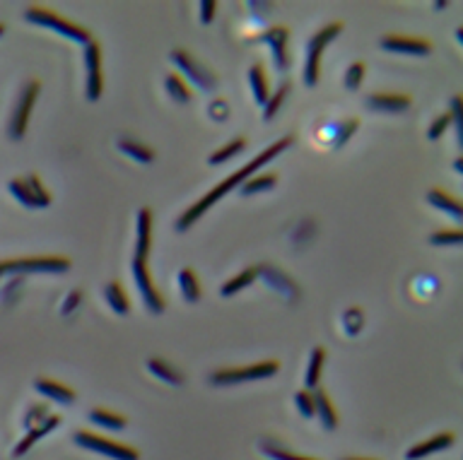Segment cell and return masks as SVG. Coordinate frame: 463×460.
Listing matches in <instances>:
<instances>
[{
	"instance_id": "obj_1",
	"label": "cell",
	"mask_w": 463,
	"mask_h": 460,
	"mask_svg": "<svg viewBox=\"0 0 463 460\" xmlns=\"http://www.w3.org/2000/svg\"><path fill=\"white\" fill-rule=\"evenodd\" d=\"M290 145H292V138H283V140L273 142V145L265 147L263 152L258 154V157H253L249 164H244V167L234 171L232 176H227V179L222 181V184H217L212 191H207V193L200 198V200L196 202V205H191L189 210H184V215L177 219V229H179V232H186V229L193 227L196 219H200V215H203L205 210H210V207L215 205V202L220 200L222 195H227V193H230V191H234V188H242V184H244V181L251 179L253 171H258L260 167H265V164H268L270 159H275L280 152H285V149L290 147Z\"/></svg>"
},
{
	"instance_id": "obj_2",
	"label": "cell",
	"mask_w": 463,
	"mask_h": 460,
	"mask_svg": "<svg viewBox=\"0 0 463 460\" xmlns=\"http://www.w3.org/2000/svg\"><path fill=\"white\" fill-rule=\"evenodd\" d=\"M24 20L29 24H39V27H46V29H51V31H58L61 36L75 41V44L87 46L89 41H92V34H89L84 27L68 22V20L58 17V15H53L44 8H36V5H29V8L24 10Z\"/></svg>"
},
{
	"instance_id": "obj_3",
	"label": "cell",
	"mask_w": 463,
	"mask_h": 460,
	"mask_svg": "<svg viewBox=\"0 0 463 460\" xmlns=\"http://www.w3.org/2000/svg\"><path fill=\"white\" fill-rule=\"evenodd\" d=\"M71 270V260L63 255H36V258H13L0 263V275H29V272H41V275H61Z\"/></svg>"
},
{
	"instance_id": "obj_4",
	"label": "cell",
	"mask_w": 463,
	"mask_h": 460,
	"mask_svg": "<svg viewBox=\"0 0 463 460\" xmlns=\"http://www.w3.org/2000/svg\"><path fill=\"white\" fill-rule=\"evenodd\" d=\"M343 31V24L340 22H331L323 29H318L311 39L307 41V61H304V84L307 87H314L318 82V73H321V53L328 44L335 39V36Z\"/></svg>"
},
{
	"instance_id": "obj_5",
	"label": "cell",
	"mask_w": 463,
	"mask_h": 460,
	"mask_svg": "<svg viewBox=\"0 0 463 460\" xmlns=\"http://www.w3.org/2000/svg\"><path fill=\"white\" fill-rule=\"evenodd\" d=\"M278 369H280L278 362H258V364L242 366V369H220V371H212L210 376H207V381H210L212 386H237V383L270 378L278 373Z\"/></svg>"
},
{
	"instance_id": "obj_6",
	"label": "cell",
	"mask_w": 463,
	"mask_h": 460,
	"mask_svg": "<svg viewBox=\"0 0 463 460\" xmlns=\"http://www.w3.org/2000/svg\"><path fill=\"white\" fill-rule=\"evenodd\" d=\"M8 191L27 210H41V207L51 205V193L44 188V184L36 174H29L24 179H13L8 184Z\"/></svg>"
},
{
	"instance_id": "obj_7",
	"label": "cell",
	"mask_w": 463,
	"mask_h": 460,
	"mask_svg": "<svg viewBox=\"0 0 463 460\" xmlns=\"http://www.w3.org/2000/svg\"><path fill=\"white\" fill-rule=\"evenodd\" d=\"M169 61L174 63V66L179 68L181 73L186 75V77L193 82V87H198L200 92H215L217 89V77L215 73L210 71V68H205L200 61H196L193 56H191L189 51L184 49H174L169 53Z\"/></svg>"
},
{
	"instance_id": "obj_8",
	"label": "cell",
	"mask_w": 463,
	"mask_h": 460,
	"mask_svg": "<svg viewBox=\"0 0 463 460\" xmlns=\"http://www.w3.org/2000/svg\"><path fill=\"white\" fill-rule=\"evenodd\" d=\"M39 92H41V84L36 82V80H29L22 87V92H20V97H17V104H15V109H13V116H10V123H8L10 140H22L24 138L29 114H31V109H34V101L39 97Z\"/></svg>"
},
{
	"instance_id": "obj_9",
	"label": "cell",
	"mask_w": 463,
	"mask_h": 460,
	"mask_svg": "<svg viewBox=\"0 0 463 460\" xmlns=\"http://www.w3.org/2000/svg\"><path fill=\"white\" fill-rule=\"evenodd\" d=\"M73 441H75L80 448H87V451H94V453H99V456H106L111 460H140V453H138L135 448L121 446V443L111 441V438L89 434V431H75Z\"/></svg>"
},
{
	"instance_id": "obj_10",
	"label": "cell",
	"mask_w": 463,
	"mask_h": 460,
	"mask_svg": "<svg viewBox=\"0 0 463 460\" xmlns=\"http://www.w3.org/2000/svg\"><path fill=\"white\" fill-rule=\"evenodd\" d=\"M131 272H133V280H135V287H138V292H140L142 302H145L147 311H150V313H162L164 311V299H162V294L157 292V287H154L145 260L133 258Z\"/></svg>"
},
{
	"instance_id": "obj_11",
	"label": "cell",
	"mask_w": 463,
	"mask_h": 460,
	"mask_svg": "<svg viewBox=\"0 0 463 460\" xmlns=\"http://www.w3.org/2000/svg\"><path fill=\"white\" fill-rule=\"evenodd\" d=\"M84 68H87V84H84L87 99L99 101L104 89V77H102V46L97 41H89L84 46Z\"/></svg>"
},
{
	"instance_id": "obj_12",
	"label": "cell",
	"mask_w": 463,
	"mask_h": 460,
	"mask_svg": "<svg viewBox=\"0 0 463 460\" xmlns=\"http://www.w3.org/2000/svg\"><path fill=\"white\" fill-rule=\"evenodd\" d=\"M253 270H256V280H263L270 290H275L280 297L287 299V302H297V299H300V290H297L295 280H290L280 267L263 263V265H256Z\"/></svg>"
},
{
	"instance_id": "obj_13",
	"label": "cell",
	"mask_w": 463,
	"mask_h": 460,
	"mask_svg": "<svg viewBox=\"0 0 463 460\" xmlns=\"http://www.w3.org/2000/svg\"><path fill=\"white\" fill-rule=\"evenodd\" d=\"M256 41H263L268 44L270 53H273V63L280 73H285L290 68V56H287V44H290V31L285 27H270L263 34L253 36Z\"/></svg>"
},
{
	"instance_id": "obj_14",
	"label": "cell",
	"mask_w": 463,
	"mask_h": 460,
	"mask_svg": "<svg viewBox=\"0 0 463 460\" xmlns=\"http://www.w3.org/2000/svg\"><path fill=\"white\" fill-rule=\"evenodd\" d=\"M381 49L391 53H401V56H427V53H432V44L425 39H415V36L391 34L381 39Z\"/></svg>"
},
{
	"instance_id": "obj_15",
	"label": "cell",
	"mask_w": 463,
	"mask_h": 460,
	"mask_svg": "<svg viewBox=\"0 0 463 460\" xmlns=\"http://www.w3.org/2000/svg\"><path fill=\"white\" fill-rule=\"evenodd\" d=\"M411 97L408 94L396 92H374L367 97V109L374 114H401V111L411 109Z\"/></svg>"
},
{
	"instance_id": "obj_16",
	"label": "cell",
	"mask_w": 463,
	"mask_h": 460,
	"mask_svg": "<svg viewBox=\"0 0 463 460\" xmlns=\"http://www.w3.org/2000/svg\"><path fill=\"white\" fill-rule=\"evenodd\" d=\"M135 255L133 258L138 260H145L147 263V255H150V246H152V212L150 207H142L138 212V224H135Z\"/></svg>"
},
{
	"instance_id": "obj_17",
	"label": "cell",
	"mask_w": 463,
	"mask_h": 460,
	"mask_svg": "<svg viewBox=\"0 0 463 460\" xmlns=\"http://www.w3.org/2000/svg\"><path fill=\"white\" fill-rule=\"evenodd\" d=\"M61 417H56V415H49L46 417L44 422H41V424H36L34 429H29L27 431V436L22 438V441L17 443V446L13 448V456L15 458H20V456H24L27 451H29L31 446H34L36 441H39V438H44L46 434H51L53 429H58V426H61Z\"/></svg>"
},
{
	"instance_id": "obj_18",
	"label": "cell",
	"mask_w": 463,
	"mask_h": 460,
	"mask_svg": "<svg viewBox=\"0 0 463 460\" xmlns=\"http://www.w3.org/2000/svg\"><path fill=\"white\" fill-rule=\"evenodd\" d=\"M456 441V436L451 434V431H446V434H437L432 438H427V441L418 443V446H413L411 451L406 453V460H422L427 456H432V453H439V451H446V448H451Z\"/></svg>"
},
{
	"instance_id": "obj_19",
	"label": "cell",
	"mask_w": 463,
	"mask_h": 460,
	"mask_svg": "<svg viewBox=\"0 0 463 460\" xmlns=\"http://www.w3.org/2000/svg\"><path fill=\"white\" fill-rule=\"evenodd\" d=\"M34 390L44 395V398L53 400V403H61V405L75 403V390H71L68 386H63V383H58V381H51V378H36Z\"/></svg>"
},
{
	"instance_id": "obj_20",
	"label": "cell",
	"mask_w": 463,
	"mask_h": 460,
	"mask_svg": "<svg viewBox=\"0 0 463 460\" xmlns=\"http://www.w3.org/2000/svg\"><path fill=\"white\" fill-rule=\"evenodd\" d=\"M311 400H314V415L321 420V426L326 431H333L335 426H338V415H335L331 400H328V395L323 393V390H314L311 393Z\"/></svg>"
},
{
	"instance_id": "obj_21",
	"label": "cell",
	"mask_w": 463,
	"mask_h": 460,
	"mask_svg": "<svg viewBox=\"0 0 463 460\" xmlns=\"http://www.w3.org/2000/svg\"><path fill=\"white\" fill-rule=\"evenodd\" d=\"M147 371H150L154 378H159V381L169 383V386H181V383H184V373H181L174 364L157 359V357L147 359Z\"/></svg>"
},
{
	"instance_id": "obj_22",
	"label": "cell",
	"mask_w": 463,
	"mask_h": 460,
	"mask_svg": "<svg viewBox=\"0 0 463 460\" xmlns=\"http://www.w3.org/2000/svg\"><path fill=\"white\" fill-rule=\"evenodd\" d=\"M427 202L434 207V210L451 215V217L456 219V222H461V219H463V207H461V202L456 200V198H451L449 193H444V191L432 188V191L427 193Z\"/></svg>"
},
{
	"instance_id": "obj_23",
	"label": "cell",
	"mask_w": 463,
	"mask_h": 460,
	"mask_svg": "<svg viewBox=\"0 0 463 460\" xmlns=\"http://www.w3.org/2000/svg\"><path fill=\"white\" fill-rule=\"evenodd\" d=\"M116 145H119V152H124L126 157L133 159V162H138V164L154 162V149L142 145V142H138V140H133V138H119Z\"/></svg>"
},
{
	"instance_id": "obj_24",
	"label": "cell",
	"mask_w": 463,
	"mask_h": 460,
	"mask_svg": "<svg viewBox=\"0 0 463 460\" xmlns=\"http://www.w3.org/2000/svg\"><path fill=\"white\" fill-rule=\"evenodd\" d=\"M179 290L186 304L200 302V282H198V275H196L191 267H184V270L179 272Z\"/></svg>"
},
{
	"instance_id": "obj_25",
	"label": "cell",
	"mask_w": 463,
	"mask_h": 460,
	"mask_svg": "<svg viewBox=\"0 0 463 460\" xmlns=\"http://www.w3.org/2000/svg\"><path fill=\"white\" fill-rule=\"evenodd\" d=\"M104 299L116 316H128L131 304H128V297H126L124 287H121L119 282H109V285L104 287Z\"/></svg>"
},
{
	"instance_id": "obj_26",
	"label": "cell",
	"mask_w": 463,
	"mask_h": 460,
	"mask_svg": "<svg viewBox=\"0 0 463 460\" xmlns=\"http://www.w3.org/2000/svg\"><path fill=\"white\" fill-rule=\"evenodd\" d=\"M249 84H251V94L253 99H256V104L263 106L265 101H268V80H265V71L260 63H256V66L249 68Z\"/></svg>"
},
{
	"instance_id": "obj_27",
	"label": "cell",
	"mask_w": 463,
	"mask_h": 460,
	"mask_svg": "<svg viewBox=\"0 0 463 460\" xmlns=\"http://www.w3.org/2000/svg\"><path fill=\"white\" fill-rule=\"evenodd\" d=\"M323 362H326V352H323V347H314L311 357H309L307 376H304L307 390H316V388H318V378H321Z\"/></svg>"
},
{
	"instance_id": "obj_28",
	"label": "cell",
	"mask_w": 463,
	"mask_h": 460,
	"mask_svg": "<svg viewBox=\"0 0 463 460\" xmlns=\"http://www.w3.org/2000/svg\"><path fill=\"white\" fill-rule=\"evenodd\" d=\"M253 280H256V270H253V267H247V270H242L237 277L227 280L225 285L220 287V294H222V297H232V294H237V292L247 290V287H251Z\"/></svg>"
},
{
	"instance_id": "obj_29",
	"label": "cell",
	"mask_w": 463,
	"mask_h": 460,
	"mask_svg": "<svg viewBox=\"0 0 463 460\" xmlns=\"http://www.w3.org/2000/svg\"><path fill=\"white\" fill-rule=\"evenodd\" d=\"M358 126L360 123L355 121V119H350V121H343V123H333L328 131H331V147L333 149H338V147H343L345 142L353 138V133L358 131Z\"/></svg>"
},
{
	"instance_id": "obj_30",
	"label": "cell",
	"mask_w": 463,
	"mask_h": 460,
	"mask_svg": "<svg viewBox=\"0 0 463 460\" xmlns=\"http://www.w3.org/2000/svg\"><path fill=\"white\" fill-rule=\"evenodd\" d=\"M89 420H92L97 426H104V429H109V431L126 429V420H124V417L114 415V412H106V410H92V412H89Z\"/></svg>"
},
{
	"instance_id": "obj_31",
	"label": "cell",
	"mask_w": 463,
	"mask_h": 460,
	"mask_svg": "<svg viewBox=\"0 0 463 460\" xmlns=\"http://www.w3.org/2000/svg\"><path fill=\"white\" fill-rule=\"evenodd\" d=\"M244 147H247V140H244V138H237V140L227 142V145L220 147L217 152H212L210 157H207V164H212V167L225 164L227 159H232V157H237L239 152H244Z\"/></svg>"
},
{
	"instance_id": "obj_32",
	"label": "cell",
	"mask_w": 463,
	"mask_h": 460,
	"mask_svg": "<svg viewBox=\"0 0 463 460\" xmlns=\"http://www.w3.org/2000/svg\"><path fill=\"white\" fill-rule=\"evenodd\" d=\"M164 87H167V94L177 101V104H189L191 101L189 87H186L179 75H167V77H164Z\"/></svg>"
},
{
	"instance_id": "obj_33",
	"label": "cell",
	"mask_w": 463,
	"mask_h": 460,
	"mask_svg": "<svg viewBox=\"0 0 463 460\" xmlns=\"http://www.w3.org/2000/svg\"><path fill=\"white\" fill-rule=\"evenodd\" d=\"M278 184V176L275 174H263L256 176V179H249L242 184V193L244 195H253V193H263V191H270Z\"/></svg>"
},
{
	"instance_id": "obj_34",
	"label": "cell",
	"mask_w": 463,
	"mask_h": 460,
	"mask_svg": "<svg viewBox=\"0 0 463 460\" xmlns=\"http://www.w3.org/2000/svg\"><path fill=\"white\" fill-rule=\"evenodd\" d=\"M290 89H292V84L283 82L278 89H275L273 94H270L268 101H265V104H263V119H265V121L275 119V114H278V109H280V106H283V101H285L287 94H290Z\"/></svg>"
},
{
	"instance_id": "obj_35",
	"label": "cell",
	"mask_w": 463,
	"mask_h": 460,
	"mask_svg": "<svg viewBox=\"0 0 463 460\" xmlns=\"http://www.w3.org/2000/svg\"><path fill=\"white\" fill-rule=\"evenodd\" d=\"M258 448H260V453L268 456L270 460H316V458H304V456H297V453H290L287 448H280L278 443L268 441V438H263Z\"/></svg>"
},
{
	"instance_id": "obj_36",
	"label": "cell",
	"mask_w": 463,
	"mask_h": 460,
	"mask_svg": "<svg viewBox=\"0 0 463 460\" xmlns=\"http://www.w3.org/2000/svg\"><path fill=\"white\" fill-rule=\"evenodd\" d=\"M362 328H365V313H362V309L358 306H350L348 311L343 313V330L350 338H355V335L362 333Z\"/></svg>"
},
{
	"instance_id": "obj_37",
	"label": "cell",
	"mask_w": 463,
	"mask_h": 460,
	"mask_svg": "<svg viewBox=\"0 0 463 460\" xmlns=\"http://www.w3.org/2000/svg\"><path fill=\"white\" fill-rule=\"evenodd\" d=\"M449 119H451V123H454V128H456V138H459V145H463V101H461V94L451 97Z\"/></svg>"
},
{
	"instance_id": "obj_38",
	"label": "cell",
	"mask_w": 463,
	"mask_h": 460,
	"mask_svg": "<svg viewBox=\"0 0 463 460\" xmlns=\"http://www.w3.org/2000/svg\"><path fill=\"white\" fill-rule=\"evenodd\" d=\"M46 417H49V408H46V405H31V408L24 412L22 424L27 426V431H29V429H34L36 424H41Z\"/></svg>"
},
{
	"instance_id": "obj_39",
	"label": "cell",
	"mask_w": 463,
	"mask_h": 460,
	"mask_svg": "<svg viewBox=\"0 0 463 460\" xmlns=\"http://www.w3.org/2000/svg\"><path fill=\"white\" fill-rule=\"evenodd\" d=\"M365 63H353V66L348 68V73H345V87L350 89V92H355V89H360L362 80H365Z\"/></svg>"
},
{
	"instance_id": "obj_40",
	"label": "cell",
	"mask_w": 463,
	"mask_h": 460,
	"mask_svg": "<svg viewBox=\"0 0 463 460\" xmlns=\"http://www.w3.org/2000/svg\"><path fill=\"white\" fill-rule=\"evenodd\" d=\"M463 242V234L461 232H434L429 237V244L432 246H459Z\"/></svg>"
},
{
	"instance_id": "obj_41",
	"label": "cell",
	"mask_w": 463,
	"mask_h": 460,
	"mask_svg": "<svg viewBox=\"0 0 463 460\" xmlns=\"http://www.w3.org/2000/svg\"><path fill=\"white\" fill-rule=\"evenodd\" d=\"M295 403H297V410H300V415L304 417V420H311V417H314L311 393H309V390H300V393H295Z\"/></svg>"
},
{
	"instance_id": "obj_42",
	"label": "cell",
	"mask_w": 463,
	"mask_h": 460,
	"mask_svg": "<svg viewBox=\"0 0 463 460\" xmlns=\"http://www.w3.org/2000/svg\"><path fill=\"white\" fill-rule=\"evenodd\" d=\"M449 123H451L449 114L437 116V119L432 121V126H429V131H427V138H429V140H439V138L444 135L446 128H449Z\"/></svg>"
},
{
	"instance_id": "obj_43",
	"label": "cell",
	"mask_w": 463,
	"mask_h": 460,
	"mask_svg": "<svg viewBox=\"0 0 463 460\" xmlns=\"http://www.w3.org/2000/svg\"><path fill=\"white\" fill-rule=\"evenodd\" d=\"M80 304H82V292H80V290H73V292L66 297V302H63L61 313H63V316H71V313H75Z\"/></svg>"
},
{
	"instance_id": "obj_44",
	"label": "cell",
	"mask_w": 463,
	"mask_h": 460,
	"mask_svg": "<svg viewBox=\"0 0 463 460\" xmlns=\"http://www.w3.org/2000/svg\"><path fill=\"white\" fill-rule=\"evenodd\" d=\"M207 114H210V119L215 121H227V114H230V104L222 99H215L210 106H207Z\"/></svg>"
},
{
	"instance_id": "obj_45",
	"label": "cell",
	"mask_w": 463,
	"mask_h": 460,
	"mask_svg": "<svg viewBox=\"0 0 463 460\" xmlns=\"http://www.w3.org/2000/svg\"><path fill=\"white\" fill-rule=\"evenodd\" d=\"M215 10H217L215 0H205V3H200V22L210 24V22H212V15H215Z\"/></svg>"
},
{
	"instance_id": "obj_46",
	"label": "cell",
	"mask_w": 463,
	"mask_h": 460,
	"mask_svg": "<svg viewBox=\"0 0 463 460\" xmlns=\"http://www.w3.org/2000/svg\"><path fill=\"white\" fill-rule=\"evenodd\" d=\"M247 8L251 10V13H256V20H265L263 13H270V10H273V3H249Z\"/></svg>"
},
{
	"instance_id": "obj_47",
	"label": "cell",
	"mask_w": 463,
	"mask_h": 460,
	"mask_svg": "<svg viewBox=\"0 0 463 460\" xmlns=\"http://www.w3.org/2000/svg\"><path fill=\"white\" fill-rule=\"evenodd\" d=\"M454 169H456V174H463V162H461V159H456V162H454Z\"/></svg>"
},
{
	"instance_id": "obj_48",
	"label": "cell",
	"mask_w": 463,
	"mask_h": 460,
	"mask_svg": "<svg viewBox=\"0 0 463 460\" xmlns=\"http://www.w3.org/2000/svg\"><path fill=\"white\" fill-rule=\"evenodd\" d=\"M343 460H372V458H343Z\"/></svg>"
},
{
	"instance_id": "obj_49",
	"label": "cell",
	"mask_w": 463,
	"mask_h": 460,
	"mask_svg": "<svg viewBox=\"0 0 463 460\" xmlns=\"http://www.w3.org/2000/svg\"><path fill=\"white\" fill-rule=\"evenodd\" d=\"M3 34H5V24H0V36H3Z\"/></svg>"
}]
</instances>
